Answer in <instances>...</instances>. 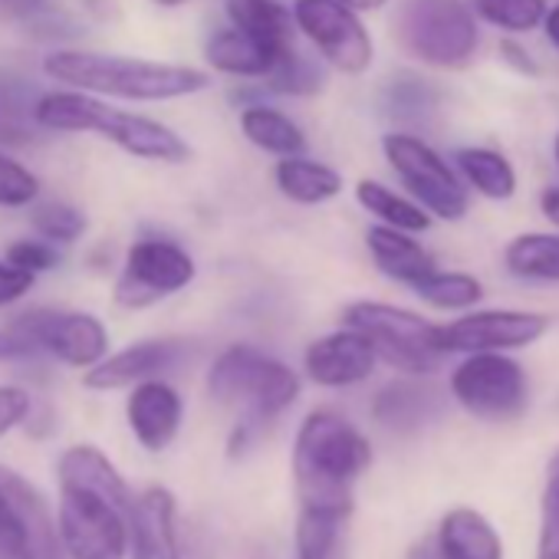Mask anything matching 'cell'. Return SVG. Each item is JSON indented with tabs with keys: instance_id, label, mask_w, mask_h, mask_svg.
<instances>
[{
	"instance_id": "44dd1931",
	"label": "cell",
	"mask_w": 559,
	"mask_h": 559,
	"mask_svg": "<svg viewBox=\"0 0 559 559\" xmlns=\"http://www.w3.org/2000/svg\"><path fill=\"white\" fill-rule=\"evenodd\" d=\"M273 185L287 201L313 207V204H326V201L340 198L343 188H346V178H343L340 168H333V165H326L320 158H310L304 152V155L276 158Z\"/></svg>"
},
{
	"instance_id": "7c38bea8",
	"label": "cell",
	"mask_w": 559,
	"mask_h": 559,
	"mask_svg": "<svg viewBox=\"0 0 559 559\" xmlns=\"http://www.w3.org/2000/svg\"><path fill=\"white\" fill-rule=\"evenodd\" d=\"M549 330V320L533 310H467L438 326L441 356L451 353H513L533 346Z\"/></svg>"
},
{
	"instance_id": "ba28073f",
	"label": "cell",
	"mask_w": 559,
	"mask_h": 559,
	"mask_svg": "<svg viewBox=\"0 0 559 559\" xmlns=\"http://www.w3.org/2000/svg\"><path fill=\"white\" fill-rule=\"evenodd\" d=\"M132 507H122L93 490L60 487L57 533L63 552L70 559H126Z\"/></svg>"
},
{
	"instance_id": "8d00e7d4",
	"label": "cell",
	"mask_w": 559,
	"mask_h": 559,
	"mask_svg": "<svg viewBox=\"0 0 559 559\" xmlns=\"http://www.w3.org/2000/svg\"><path fill=\"white\" fill-rule=\"evenodd\" d=\"M31 359H40V353L24 323V313H17L14 320L0 323V362H31Z\"/></svg>"
},
{
	"instance_id": "d590c367",
	"label": "cell",
	"mask_w": 559,
	"mask_h": 559,
	"mask_svg": "<svg viewBox=\"0 0 559 559\" xmlns=\"http://www.w3.org/2000/svg\"><path fill=\"white\" fill-rule=\"evenodd\" d=\"M536 559H559V464L549 474L543 490V520L536 539Z\"/></svg>"
},
{
	"instance_id": "d4e9b609",
	"label": "cell",
	"mask_w": 559,
	"mask_h": 559,
	"mask_svg": "<svg viewBox=\"0 0 559 559\" xmlns=\"http://www.w3.org/2000/svg\"><path fill=\"white\" fill-rule=\"evenodd\" d=\"M224 17L230 27L270 44L273 50H290L300 37L294 11L284 0H224Z\"/></svg>"
},
{
	"instance_id": "f6af8a7d",
	"label": "cell",
	"mask_w": 559,
	"mask_h": 559,
	"mask_svg": "<svg viewBox=\"0 0 559 559\" xmlns=\"http://www.w3.org/2000/svg\"><path fill=\"white\" fill-rule=\"evenodd\" d=\"M155 8H165V11H178V8H185L188 0H152Z\"/></svg>"
},
{
	"instance_id": "f546056e",
	"label": "cell",
	"mask_w": 559,
	"mask_h": 559,
	"mask_svg": "<svg viewBox=\"0 0 559 559\" xmlns=\"http://www.w3.org/2000/svg\"><path fill=\"white\" fill-rule=\"evenodd\" d=\"M431 408V395L412 382H392L372 402L376 421L389 431H415L418 425H425Z\"/></svg>"
},
{
	"instance_id": "7bdbcfd3",
	"label": "cell",
	"mask_w": 559,
	"mask_h": 559,
	"mask_svg": "<svg viewBox=\"0 0 559 559\" xmlns=\"http://www.w3.org/2000/svg\"><path fill=\"white\" fill-rule=\"evenodd\" d=\"M340 4L353 8L356 14H372V11H382L385 4H392V0H340Z\"/></svg>"
},
{
	"instance_id": "ffe728a7",
	"label": "cell",
	"mask_w": 559,
	"mask_h": 559,
	"mask_svg": "<svg viewBox=\"0 0 559 559\" xmlns=\"http://www.w3.org/2000/svg\"><path fill=\"white\" fill-rule=\"evenodd\" d=\"M294 50V47H290ZM287 50H273L270 44L237 31V27H221L204 40V60L214 73L230 76V80H263L273 63Z\"/></svg>"
},
{
	"instance_id": "8fae6325",
	"label": "cell",
	"mask_w": 559,
	"mask_h": 559,
	"mask_svg": "<svg viewBox=\"0 0 559 559\" xmlns=\"http://www.w3.org/2000/svg\"><path fill=\"white\" fill-rule=\"evenodd\" d=\"M0 559H63L57 516L40 490L0 464Z\"/></svg>"
},
{
	"instance_id": "3957f363",
	"label": "cell",
	"mask_w": 559,
	"mask_h": 559,
	"mask_svg": "<svg viewBox=\"0 0 559 559\" xmlns=\"http://www.w3.org/2000/svg\"><path fill=\"white\" fill-rule=\"evenodd\" d=\"M300 376L276 356L257 346L234 343L207 369V395L217 405L240 408L243 421L263 428L300 399Z\"/></svg>"
},
{
	"instance_id": "5bb4252c",
	"label": "cell",
	"mask_w": 559,
	"mask_h": 559,
	"mask_svg": "<svg viewBox=\"0 0 559 559\" xmlns=\"http://www.w3.org/2000/svg\"><path fill=\"white\" fill-rule=\"evenodd\" d=\"M93 135L112 142L116 148H122L132 158L158 162V165H185L194 155L188 139H181L162 119H152V116H142V112H129V109H116L109 103L103 106Z\"/></svg>"
},
{
	"instance_id": "cb8c5ba5",
	"label": "cell",
	"mask_w": 559,
	"mask_h": 559,
	"mask_svg": "<svg viewBox=\"0 0 559 559\" xmlns=\"http://www.w3.org/2000/svg\"><path fill=\"white\" fill-rule=\"evenodd\" d=\"M57 477H60V487L93 490V493H103V497L122 503V507H132L135 503L126 477L116 471V464L96 444H73V448H67L60 454Z\"/></svg>"
},
{
	"instance_id": "2e32d148",
	"label": "cell",
	"mask_w": 559,
	"mask_h": 559,
	"mask_svg": "<svg viewBox=\"0 0 559 559\" xmlns=\"http://www.w3.org/2000/svg\"><path fill=\"white\" fill-rule=\"evenodd\" d=\"M185 356L181 340H139L119 353H106L93 369H86L83 385L93 392L132 389L145 379H162Z\"/></svg>"
},
{
	"instance_id": "e0dca14e",
	"label": "cell",
	"mask_w": 559,
	"mask_h": 559,
	"mask_svg": "<svg viewBox=\"0 0 559 559\" xmlns=\"http://www.w3.org/2000/svg\"><path fill=\"white\" fill-rule=\"evenodd\" d=\"M126 421L145 451H165L181 431L185 402H181L178 389L168 385L165 379H145L129 389Z\"/></svg>"
},
{
	"instance_id": "30bf717a",
	"label": "cell",
	"mask_w": 559,
	"mask_h": 559,
	"mask_svg": "<svg viewBox=\"0 0 559 559\" xmlns=\"http://www.w3.org/2000/svg\"><path fill=\"white\" fill-rule=\"evenodd\" d=\"M451 395L480 421L520 418L530 402L526 372L507 353H467L451 372Z\"/></svg>"
},
{
	"instance_id": "d6986e66",
	"label": "cell",
	"mask_w": 559,
	"mask_h": 559,
	"mask_svg": "<svg viewBox=\"0 0 559 559\" xmlns=\"http://www.w3.org/2000/svg\"><path fill=\"white\" fill-rule=\"evenodd\" d=\"M366 247H369L376 270L402 287H415L431 270H438L435 253L418 240V234H408L399 227L372 224L366 230Z\"/></svg>"
},
{
	"instance_id": "ee69618b",
	"label": "cell",
	"mask_w": 559,
	"mask_h": 559,
	"mask_svg": "<svg viewBox=\"0 0 559 559\" xmlns=\"http://www.w3.org/2000/svg\"><path fill=\"white\" fill-rule=\"evenodd\" d=\"M408 559H441V556H438L435 543H418V546L412 549V556H408Z\"/></svg>"
},
{
	"instance_id": "9a60e30c",
	"label": "cell",
	"mask_w": 559,
	"mask_h": 559,
	"mask_svg": "<svg viewBox=\"0 0 559 559\" xmlns=\"http://www.w3.org/2000/svg\"><path fill=\"white\" fill-rule=\"evenodd\" d=\"M376 366H379V356L372 343L353 326H343L313 340L304 353L307 379L323 389H353L366 382L376 372Z\"/></svg>"
},
{
	"instance_id": "e575fe53",
	"label": "cell",
	"mask_w": 559,
	"mask_h": 559,
	"mask_svg": "<svg viewBox=\"0 0 559 559\" xmlns=\"http://www.w3.org/2000/svg\"><path fill=\"white\" fill-rule=\"evenodd\" d=\"M4 260H11L14 266L40 276V273H50L63 263V253L53 240H44V237H21L8 247Z\"/></svg>"
},
{
	"instance_id": "74e56055",
	"label": "cell",
	"mask_w": 559,
	"mask_h": 559,
	"mask_svg": "<svg viewBox=\"0 0 559 559\" xmlns=\"http://www.w3.org/2000/svg\"><path fill=\"white\" fill-rule=\"evenodd\" d=\"M34 412V399L21 385H0V438L21 428Z\"/></svg>"
},
{
	"instance_id": "83f0119b",
	"label": "cell",
	"mask_w": 559,
	"mask_h": 559,
	"mask_svg": "<svg viewBox=\"0 0 559 559\" xmlns=\"http://www.w3.org/2000/svg\"><path fill=\"white\" fill-rule=\"evenodd\" d=\"M503 263L513 276L559 284V230H526L503 247Z\"/></svg>"
},
{
	"instance_id": "1f68e13d",
	"label": "cell",
	"mask_w": 559,
	"mask_h": 559,
	"mask_svg": "<svg viewBox=\"0 0 559 559\" xmlns=\"http://www.w3.org/2000/svg\"><path fill=\"white\" fill-rule=\"evenodd\" d=\"M31 224H34L37 237L53 240L57 247L76 243V240L90 230L86 214H83L76 204L60 201V198H47V201L37 198V201L31 204Z\"/></svg>"
},
{
	"instance_id": "7402d4cb",
	"label": "cell",
	"mask_w": 559,
	"mask_h": 559,
	"mask_svg": "<svg viewBox=\"0 0 559 559\" xmlns=\"http://www.w3.org/2000/svg\"><path fill=\"white\" fill-rule=\"evenodd\" d=\"M435 549L441 559H503L500 533L471 507H454L441 516Z\"/></svg>"
},
{
	"instance_id": "277c9868",
	"label": "cell",
	"mask_w": 559,
	"mask_h": 559,
	"mask_svg": "<svg viewBox=\"0 0 559 559\" xmlns=\"http://www.w3.org/2000/svg\"><path fill=\"white\" fill-rule=\"evenodd\" d=\"M392 27L399 47L435 70H464L480 47L477 17L461 0H402Z\"/></svg>"
},
{
	"instance_id": "d6a6232c",
	"label": "cell",
	"mask_w": 559,
	"mask_h": 559,
	"mask_svg": "<svg viewBox=\"0 0 559 559\" xmlns=\"http://www.w3.org/2000/svg\"><path fill=\"white\" fill-rule=\"evenodd\" d=\"M549 0H474V17L503 31L507 37L530 34L543 24Z\"/></svg>"
},
{
	"instance_id": "f35d334b",
	"label": "cell",
	"mask_w": 559,
	"mask_h": 559,
	"mask_svg": "<svg viewBox=\"0 0 559 559\" xmlns=\"http://www.w3.org/2000/svg\"><path fill=\"white\" fill-rule=\"evenodd\" d=\"M34 284H37L34 273L14 266L11 260H0V310L21 304L34 290Z\"/></svg>"
},
{
	"instance_id": "4dcf8cb0",
	"label": "cell",
	"mask_w": 559,
	"mask_h": 559,
	"mask_svg": "<svg viewBox=\"0 0 559 559\" xmlns=\"http://www.w3.org/2000/svg\"><path fill=\"white\" fill-rule=\"evenodd\" d=\"M326 83V73L320 67V60L300 53L297 47L287 50L273 63V70L260 80V86L266 93H276V96H317Z\"/></svg>"
},
{
	"instance_id": "60d3db41",
	"label": "cell",
	"mask_w": 559,
	"mask_h": 559,
	"mask_svg": "<svg viewBox=\"0 0 559 559\" xmlns=\"http://www.w3.org/2000/svg\"><path fill=\"white\" fill-rule=\"evenodd\" d=\"M539 211H543V217L559 230V185H549V188L539 194Z\"/></svg>"
},
{
	"instance_id": "f1b7e54d",
	"label": "cell",
	"mask_w": 559,
	"mask_h": 559,
	"mask_svg": "<svg viewBox=\"0 0 559 559\" xmlns=\"http://www.w3.org/2000/svg\"><path fill=\"white\" fill-rule=\"evenodd\" d=\"M412 290L425 307L438 313H467L484 300V284L464 270H431Z\"/></svg>"
},
{
	"instance_id": "7dc6e473",
	"label": "cell",
	"mask_w": 559,
	"mask_h": 559,
	"mask_svg": "<svg viewBox=\"0 0 559 559\" xmlns=\"http://www.w3.org/2000/svg\"><path fill=\"white\" fill-rule=\"evenodd\" d=\"M326 559H349V549H343V552H336V556H326Z\"/></svg>"
},
{
	"instance_id": "ab89813d",
	"label": "cell",
	"mask_w": 559,
	"mask_h": 559,
	"mask_svg": "<svg viewBox=\"0 0 559 559\" xmlns=\"http://www.w3.org/2000/svg\"><path fill=\"white\" fill-rule=\"evenodd\" d=\"M500 57H503V63L516 73V76H539V63L530 57V50L523 47V44H516L513 37H503L500 40Z\"/></svg>"
},
{
	"instance_id": "484cf974",
	"label": "cell",
	"mask_w": 559,
	"mask_h": 559,
	"mask_svg": "<svg viewBox=\"0 0 559 559\" xmlns=\"http://www.w3.org/2000/svg\"><path fill=\"white\" fill-rule=\"evenodd\" d=\"M454 168L467 188H474L477 194H484L490 201H510L516 194V171H513L510 158L497 148H487V145L457 148Z\"/></svg>"
},
{
	"instance_id": "52a82bcc",
	"label": "cell",
	"mask_w": 559,
	"mask_h": 559,
	"mask_svg": "<svg viewBox=\"0 0 559 559\" xmlns=\"http://www.w3.org/2000/svg\"><path fill=\"white\" fill-rule=\"evenodd\" d=\"M198 276V260L165 237H139L129 243L122 270L112 287V304L122 310H148L181 290H188Z\"/></svg>"
},
{
	"instance_id": "603a6c76",
	"label": "cell",
	"mask_w": 559,
	"mask_h": 559,
	"mask_svg": "<svg viewBox=\"0 0 559 559\" xmlns=\"http://www.w3.org/2000/svg\"><path fill=\"white\" fill-rule=\"evenodd\" d=\"M237 126L243 139L260 148L263 155L287 158V155H304L307 152V132L304 126L276 106L266 103H243L237 112Z\"/></svg>"
},
{
	"instance_id": "4fadbf2b",
	"label": "cell",
	"mask_w": 559,
	"mask_h": 559,
	"mask_svg": "<svg viewBox=\"0 0 559 559\" xmlns=\"http://www.w3.org/2000/svg\"><path fill=\"white\" fill-rule=\"evenodd\" d=\"M24 323L37 343V353L60 366L86 372L109 353V330L96 313L37 307L24 313Z\"/></svg>"
},
{
	"instance_id": "bcb514c9",
	"label": "cell",
	"mask_w": 559,
	"mask_h": 559,
	"mask_svg": "<svg viewBox=\"0 0 559 559\" xmlns=\"http://www.w3.org/2000/svg\"><path fill=\"white\" fill-rule=\"evenodd\" d=\"M552 155H556V165H559V135H556V142H552Z\"/></svg>"
},
{
	"instance_id": "b9f144b4",
	"label": "cell",
	"mask_w": 559,
	"mask_h": 559,
	"mask_svg": "<svg viewBox=\"0 0 559 559\" xmlns=\"http://www.w3.org/2000/svg\"><path fill=\"white\" fill-rule=\"evenodd\" d=\"M543 34H546V40L559 50V4H552V8H546V17H543Z\"/></svg>"
},
{
	"instance_id": "7a4b0ae2",
	"label": "cell",
	"mask_w": 559,
	"mask_h": 559,
	"mask_svg": "<svg viewBox=\"0 0 559 559\" xmlns=\"http://www.w3.org/2000/svg\"><path fill=\"white\" fill-rule=\"evenodd\" d=\"M372 464L369 438L340 412L317 408L300 421L294 441V480L300 510L353 516V487Z\"/></svg>"
},
{
	"instance_id": "836d02e7",
	"label": "cell",
	"mask_w": 559,
	"mask_h": 559,
	"mask_svg": "<svg viewBox=\"0 0 559 559\" xmlns=\"http://www.w3.org/2000/svg\"><path fill=\"white\" fill-rule=\"evenodd\" d=\"M40 194H44V185L37 171H31L14 155L0 152V207L21 211V207H31Z\"/></svg>"
},
{
	"instance_id": "9c48e42d",
	"label": "cell",
	"mask_w": 559,
	"mask_h": 559,
	"mask_svg": "<svg viewBox=\"0 0 559 559\" xmlns=\"http://www.w3.org/2000/svg\"><path fill=\"white\" fill-rule=\"evenodd\" d=\"M297 34L310 40L326 67L346 76L369 73L376 60V40L362 24V14L340 4V0H294Z\"/></svg>"
},
{
	"instance_id": "4316f807",
	"label": "cell",
	"mask_w": 559,
	"mask_h": 559,
	"mask_svg": "<svg viewBox=\"0 0 559 559\" xmlns=\"http://www.w3.org/2000/svg\"><path fill=\"white\" fill-rule=\"evenodd\" d=\"M356 201L379 224L399 227V230H408V234H425V230H431V221H435L418 201H412L408 194H399L395 188H389V185H382L376 178H362L356 185Z\"/></svg>"
},
{
	"instance_id": "5b68a950",
	"label": "cell",
	"mask_w": 559,
	"mask_h": 559,
	"mask_svg": "<svg viewBox=\"0 0 559 559\" xmlns=\"http://www.w3.org/2000/svg\"><path fill=\"white\" fill-rule=\"evenodd\" d=\"M343 326L359 330L372 343L379 362L405 376H431L444 359L438 349V326L395 304L356 300L343 310Z\"/></svg>"
},
{
	"instance_id": "6da1fadb",
	"label": "cell",
	"mask_w": 559,
	"mask_h": 559,
	"mask_svg": "<svg viewBox=\"0 0 559 559\" xmlns=\"http://www.w3.org/2000/svg\"><path fill=\"white\" fill-rule=\"evenodd\" d=\"M40 70L50 83L126 103H171L198 96L211 86V73L188 63H162L96 50H53L44 57Z\"/></svg>"
},
{
	"instance_id": "ac0fdd59",
	"label": "cell",
	"mask_w": 559,
	"mask_h": 559,
	"mask_svg": "<svg viewBox=\"0 0 559 559\" xmlns=\"http://www.w3.org/2000/svg\"><path fill=\"white\" fill-rule=\"evenodd\" d=\"M129 556L132 559H181L171 490L148 487L135 497V507L129 516Z\"/></svg>"
},
{
	"instance_id": "8992f818",
	"label": "cell",
	"mask_w": 559,
	"mask_h": 559,
	"mask_svg": "<svg viewBox=\"0 0 559 559\" xmlns=\"http://www.w3.org/2000/svg\"><path fill=\"white\" fill-rule=\"evenodd\" d=\"M382 155L412 201H418L438 221H461L471 207L467 188L451 162L431 148L421 135L389 132L382 139Z\"/></svg>"
}]
</instances>
